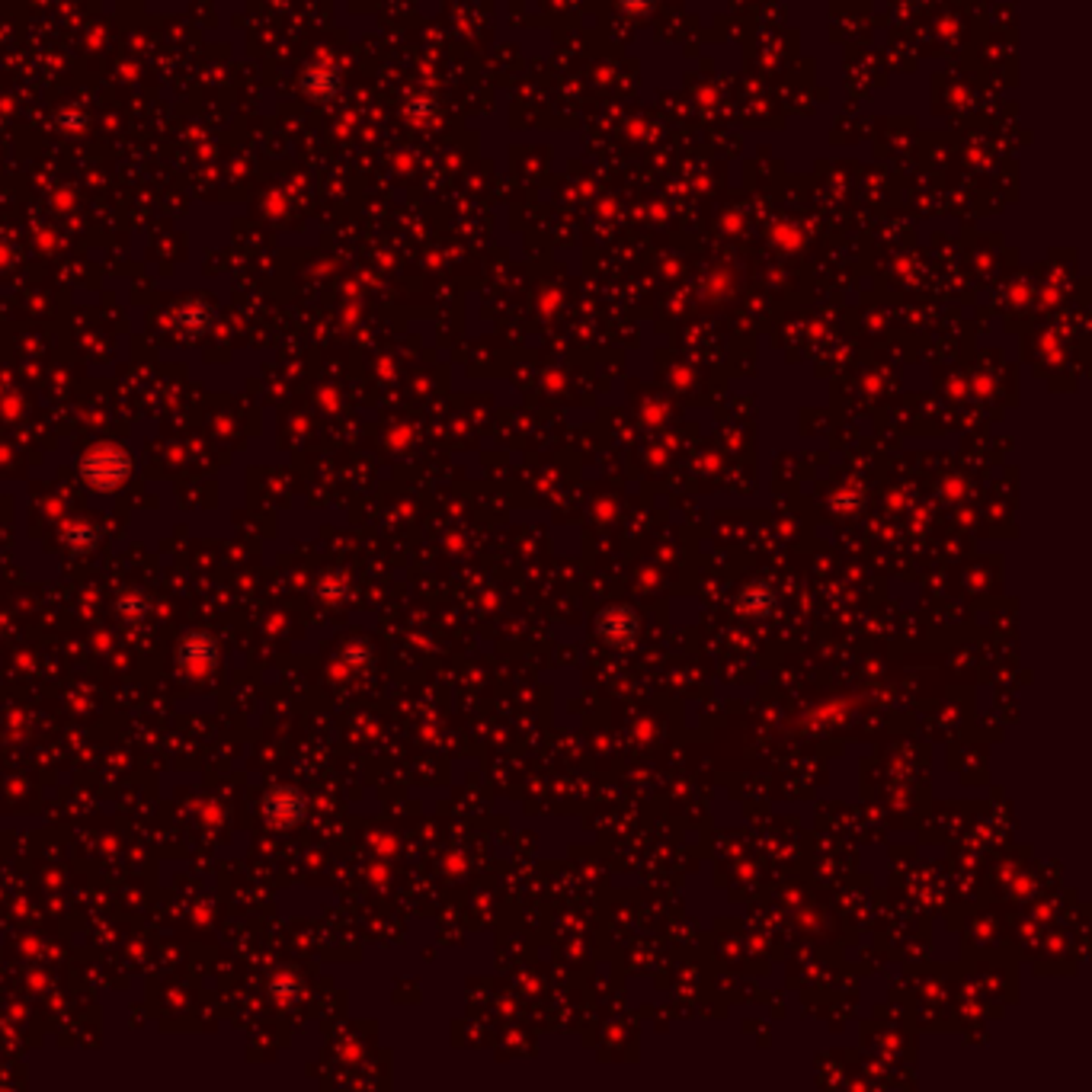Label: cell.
I'll return each mask as SVG.
<instances>
[{
  "label": "cell",
  "mask_w": 1092,
  "mask_h": 1092,
  "mask_svg": "<svg viewBox=\"0 0 1092 1092\" xmlns=\"http://www.w3.org/2000/svg\"><path fill=\"white\" fill-rule=\"evenodd\" d=\"M128 475V455L122 449H97L84 459V478L97 491H112Z\"/></svg>",
  "instance_id": "obj_1"
},
{
  "label": "cell",
  "mask_w": 1092,
  "mask_h": 1092,
  "mask_svg": "<svg viewBox=\"0 0 1092 1092\" xmlns=\"http://www.w3.org/2000/svg\"><path fill=\"white\" fill-rule=\"evenodd\" d=\"M270 814H273L276 820H283V823L299 820V814H302V798H299V791H292V788H279V791H273V794H270Z\"/></svg>",
  "instance_id": "obj_2"
}]
</instances>
